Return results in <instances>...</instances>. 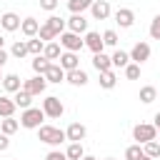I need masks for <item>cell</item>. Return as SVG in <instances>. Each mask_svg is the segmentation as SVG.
Returning a JSON list of instances; mask_svg holds the SVG:
<instances>
[{
  "label": "cell",
  "mask_w": 160,
  "mask_h": 160,
  "mask_svg": "<svg viewBox=\"0 0 160 160\" xmlns=\"http://www.w3.org/2000/svg\"><path fill=\"white\" fill-rule=\"evenodd\" d=\"M12 102H15V108H22V110H28L30 108V102H32V95L30 92H25L22 88L15 92V98H12Z\"/></svg>",
  "instance_id": "obj_21"
},
{
  "label": "cell",
  "mask_w": 160,
  "mask_h": 160,
  "mask_svg": "<svg viewBox=\"0 0 160 160\" xmlns=\"http://www.w3.org/2000/svg\"><path fill=\"white\" fill-rule=\"evenodd\" d=\"M60 45H62L68 52H78V50H82V48H85V40H82L80 35H75V32L65 30V32L60 35Z\"/></svg>",
  "instance_id": "obj_5"
},
{
  "label": "cell",
  "mask_w": 160,
  "mask_h": 160,
  "mask_svg": "<svg viewBox=\"0 0 160 160\" xmlns=\"http://www.w3.org/2000/svg\"><path fill=\"white\" fill-rule=\"evenodd\" d=\"M12 112H15V102H12V98L0 95V118H12Z\"/></svg>",
  "instance_id": "obj_24"
},
{
  "label": "cell",
  "mask_w": 160,
  "mask_h": 160,
  "mask_svg": "<svg viewBox=\"0 0 160 160\" xmlns=\"http://www.w3.org/2000/svg\"><path fill=\"white\" fill-rule=\"evenodd\" d=\"M110 62H112V68H125V65L130 62V55H128L125 50H115L112 58H110Z\"/></svg>",
  "instance_id": "obj_27"
},
{
  "label": "cell",
  "mask_w": 160,
  "mask_h": 160,
  "mask_svg": "<svg viewBox=\"0 0 160 160\" xmlns=\"http://www.w3.org/2000/svg\"><path fill=\"white\" fill-rule=\"evenodd\" d=\"M65 25H68V30H70V32H75V35H80V32H85V30H88V20H85L82 15H70Z\"/></svg>",
  "instance_id": "obj_13"
},
{
  "label": "cell",
  "mask_w": 160,
  "mask_h": 160,
  "mask_svg": "<svg viewBox=\"0 0 160 160\" xmlns=\"http://www.w3.org/2000/svg\"><path fill=\"white\" fill-rule=\"evenodd\" d=\"M142 158V145H130L128 150H125V160H140Z\"/></svg>",
  "instance_id": "obj_35"
},
{
  "label": "cell",
  "mask_w": 160,
  "mask_h": 160,
  "mask_svg": "<svg viewBox=\"0 0 160 160\" xmlns=\"http://www.w3.org/2000/svg\"><path fill=\"white\" fill-rule=\"evenodd\" d=\"M2 45H5V38H2V35H0V50H2Z\"/></svg>",
  "instance_id": "obj_44"
},
{
  "label": "cell",
  "mask_w": 160,
  "mask_h": 160,
  "mask_svg": "<svg viewBox=\"0 0 160 160\" xmlns=\"http://www.w3.org/2000/svg\"><path fill=\"white\" fill-rule=\"evenodd\" d=\"M2 78H5V75H2V72H0V82H2Z\"/></svg>",
  "instance_id": "obj_47"
},
{
  "label": "cell",
  "mask_w": 160,
  "mask_h": 160,
  "mask_svg": "<svg viewBox=\"0 0 160 160\" xmlns=\"http://www.w3.org/2000/svg\"><path fill=\"white\" fill-rule=\"evenodd\" d=\"M92 68L98 72H108V70H112V62L105 52H98V55H92Z\"/></svg>",
  "instance_id": "obj_18"
},
{
  "label": "cell",
  "mask_w": 160,
  "mask_h": 160,
  "mask_svg": "<svg viewBox=\"0 0 160 160\" xmlns=\"http://www.w3.org/2000/svg\"><path fill=\"white\" fill-rule=\"evenodd\" d=\"M150 38L152 40H160V15H155L152 22H150Z\"/></svg>",
  "instance_id": "obj_38"
},
{
  "label": "cell",
  "mask_w": 160,
  "mask_h": 160,
  "mask_svg": "<svg viewBox=\"0 0 160 160\" xmlns=\"http://www.w3.org/2000/svg\"><path fill=\"white\" fill-rule=\"evenodd\" d=\"M45 25H50L58 35H62V32H65V20H62V18H58V15H50V18L45 20Z\"/></svg>",
  "instance_id": "obj_31"
},
{
  "label": "cell",
  "mask_w": 160,
  "mask_h": 160,
  "mask_svg": "<svg viewBox=\"0 0 160 160\" xmlns=\"http://www.w3.org/2000/svg\"><path fill=\"white\" fill-rule=\"evenodd\" d=\"M20 15H15V12H5V15H0V28L2 30H8V32H15V30H20Z\"/></svg>",
  "instance_id": "obj_11"
},
{
  "label": "cell",
  "mask_w": 160,
  "mask_h": 160,
  "mask_svg": "<svg viewBox=\"0 0 160 160\" xmlns=\"http://www.w3.org/2000/svg\"><path fill=\"white\" fill-rule=\"evenodd\" d=\"M42 120H45V112H42L40 108H28V110H22V115H20V125L28 128V130H38V128L42 125Z\"/></svg>",
  "instance_id": "obj_2"
},
{
  "label": "cell",
  "mask_w": 160,
  "mask_h": 160,
  "mask_svg": "<svg viewBox=\"0 0 160 160\" xmlns=\"http://www.w3.org/2000/svg\"><path fill=\"white\" fill-rule=\"evenodd\" d=\"M50 68V60L48 58H42V55H35V60H32V70L38 72V75H45V70Z\"/></svg>",
  "instance_id": "obj_33"
},
{
  "label": "cell",
  "mask_w": 160,
  "mask_h": 160,
  "mask_svg": "<svg viewBox=\"0 0 160 160\" xmlns=\"http://www.w3.org/2000/svg\"><path fill=\"white\" fill-rule=\"evenodd\" d=\"M90 12H92L95 20H108V18H110V2H108V0H92Z\"/></svg>",
  "instance_id": "obj_8"
},
{
  "label": "cell",
  "mask_w": 160,
  "mask_h": 160,
  "mask_svg": "<svg viewBox=\"0 0 160 160\" xmlns=\"http://www.w3.org/2000/svg\"><path fill=\"white\" fill-rule=\"evenodd\" d=\"M85 48H90V50H92V55L102 52V48H105L102 35H100V32H88V35H85Z\"/></svg>",
  "instance_id": "obj_14"
},
{
  "label": "cell",
  "mask_w": 160,
  "mask_h": 160,
  "mask_svg": "<svg viewBox=\"0 0 160 160\" xmlns=\"http://www.w3.org/2000/svg\"><path fill=\"white\" fill-rule=\"evenodd\" d=\"M155 98H158V90H155L152 85H145V88H140V102L150 105V102H152Z\"/></svg>",
  "instance_id": "obj_30"
},
{
  "label": "cell",
  "mask_w": 160,
  "mask_h": 160,
  "mask_svg": "<svg viewBox=\"0 0 160 160\" xmlns=\"http://www.w3.org/2000/svg\"><path fill=\"white\" fill-rule=\"evenodd\" d=\"M18 128H20V122L12 120V118H2V120H0V132L8 135V138H10L12 132H18Z\"/></svg>",
  "instance_id": "obj_25"
},
{
  "label": "cell",
  "mask_w": 160,
  "mask_h": 160,
  "mask_svg": "<svg viewBox=\"0 0 160 160\" xmlns=\"http://www.w3.org/2000/svg\"><path fill=\"white\" fill-rule=\"evenodd\" d=\"M45 160H68V158H65V152H60V150H50V152L45 155Z\"/></svg>",
  "instance_id": "obj_40"
},
{
  "label": "cell",
  "mask_w": 160,
  "mask_h": 160,
  "mask_svg": "<svg viewBox=\"0 0 160 160\" xmlns=\"http://www.w3.org/2000/svg\"><path fill=\"white\" fill-rule=\"evenodd\" d=\"M152 120H155V122H152V125H155V130H160V112H155V118H152Z\"/></svg>",
  "instance_id": "obj_43"
},
{
  "label": "cell",
  "mask_w": 160,
  "mask_h": 160,
  "mask_svg": "<svg viewBox=\"0 0 160 160\" xmlns=\"http://www.w3.org/2000/svg\"><path fill=\"white\" fill-rule=\"evenodd\" d=\"M5 62H8V52H5V50H0V68H2Z\"/></svg>",
  "instance_id": "obj_42"
},
{
  "label": "cell",
  "mask_w": 160,
  "mask_h": 160,
  "mask_svg": "<svg viewBox=\"0 0 160 160\" xmlns=\"http://www.w3.org/2000/svg\"><path fill=\"white\" fill-rule=\"evenodd\" d=\"M105 160H115V158H105Z\"/></svg>",
  "instance_id": "obj_48"
},
{
  "label": "cell",
  "mask_w": 160,
  "mask_h": 160,
  "mask_svg": "<svg viewBox=\"0 0 160 160\" xmlns=\"http://www.w3.org/2000/svg\"><path fill=\"white\" fill-rule=\"evenodd\" d=\"M142 155H148V158L158 160V158H160V142H158V140H150V142H145V145H142Z\"/></svg>",
  "instance_id": "obj_28"
},
{
  "label": "cell",
  "mask_w": 160,
  "mask_h": 160,
  "mask_svg": "<svg viewBox=\"0 0 160 160\" xmlns=\"http://www.w3.org/2000/svg\"><path fill=\"white\" fill-rule=\"evenodd\" d=\"M132 138L138 140V145H145V142H150V140H158V130H155V125L140 122V125L132 128Z\"/></svg>",
  "instance_id": "obj_4"
},
{
  "label": "cell",
  "mask_w": 160,
  "mask_h": 160,
  "mask_svg": "<svg viewBox=\"0 0 160 160\" xmlns=\"http://www.w3.org/2000/svg\"><path fill=\"white\" fill-rule=\"evenodd\" d=\"M60 55H62V52H60V42H55V40H52V42H45L42 58H48V60L52 62V60H60Z\"/></svg>",
  "instance_id": "obj_20"
},
{
  "label": "cell",
  "mask_w": 160,
  "mask_h": 160,
  "mask_svg": "<svg viewBox=\"0 0 160 160\" xmlns=\"http://www.w3.org/2000/svg\"><path fill=\"white\" fill-rule=\"evenodd\" d=\"M82 160H98V158H92V155H85V158H82Z\"/></svg>",
  "instance_id": "obj_45"
},
{
  "label": "cell",
  "mask_w": 160,
  "mask_h": 160,
  "mask_svg": "<svg viewBox=\"0 0 160 160\" xmlns=\"http://www.w3.org/2000/svg\"><path fill=\"white\" fill-rule=\"evenodd\" d=\"M115 22H118L120 28H132L135 12H132L130 8H118V10H115Z\"/></svg>",
  "instance_id": "obj_10"
},
{
  "label": "cell",
  "mask_w": 160,
  "mask_h": 160,
  "mask_svg": "<svg viewBox=\"0 0 160 160\" xmlns=\"http://www.w3.org/2000/svg\"><path fill=\"white\" fill-rule=\"evenodd\" d=\"M90 5H92V0H68V8L72 15H82L85 10H90Z\"/></svg>",
  "instance_id": "obj_23"
},
{
  "label": "cell",
  "mask_w": 160,
  "mask_h": 160,
  "mask_svg": "<svg viewBox=\"0 0 160 160\" xmlns=\"http://www.w3.org/2000/svg\"><path fill=\"white\" fill-rule=\"evenodd\" d=\"M140 160H152V158H148V155H142V158H140Z\"/></svg>",
  "instance_id": "obj_46"
},
{
  "label": "cell",
  "mask_w": 160,
  "mask_h": 160,
  "mask_svg": "<svg viewBox=\"0 0 160 160\" xmlns=\"http://www.w3.org/2000/svg\"><path fill=\"white\" fill-rule=\"evenodd\" d=\"M40 8L48 10V12H52V10L58 8V0H40Z\"/></svg>",
  "instance_id": "obj_39"
},
{
  "label": "cell",
  "mask_w": 160,
  "mask_h": 160,
  "mask_svg": "<svg viewBox=\"0 0 160 160\" xmlns=\"http://www.w3.org/2000/svg\"><path fill=\"white\" fill-rule=\"evenodd\" d=\"M42 112H45V118H60L62 112H65V105H62V100L58 98V95H48L45 100H42V108H40Z\"/></svg>",
  "instance_id": "obj_3"
},
{
  "label": "cell",
  "mask_w": 160,
  "mask_h": 160,
  "mask_svg": "<svg viewBox=\"0 0 160 160\" xmlns=\"http://www.w3.org/2000/svg\"><path fill=\"white\" fill-rule=\"evenodd\" d=\"M158 142H160V140H158Z\"/></svg>",
  "instance_id": "obj_49"
},
{
  "label": "cell",
  "mask_w": 160,
  "mask_h": 160,
  "mask_svg": "<svg viewBox=\"0 0 160 160\" xmlns=\"http://www.w3.org/2000/svg\"><path fill=\"white\" fill-rule=\"evenodd\" d=\"M8 148H10V138H8V135H2V132H0V152H5V150H8Z\"/></svg>",
  "instance_id": "obj_41"
},
{
  "label": "cell",
  "mask_w": 160,
  "mask_h": 160,
  "mask_svg": "<svg viewBox=\"0 0 160 160\" xmlns=\"http://www.w3.org/2000/svg\"><path fill=\"white\" fill-rule=\"evenodd\" d=\"M125 78L128 80H138L140 78V65L138 62H128L125 65Z\"/></svg>",
  "instance_id": "obj_36"
},
{
  "label": "cell",
  "mask_w": 160,
  "mask_h": 160,
  "mask_svg": "<svg viewBox=\"0 0 160 160\" xmlns=\"http://www.w3.org/2000/svg\"><path fill=\"white\" fill-rule=\"evenodd\" d=\"M65 158H68V160H82V158H85L82 142H70L68 150H65Z\"/></svg>",
  "instance_id": "obj_22"
},
{
  "label": "cell",
  "mask_w": 160,
  "mask_h": 160,
  "mask_svg": "<svg viewBox=\"0 0 160 160\" xmlns=\"http://www.w3.org/2000/svg\"><path fill=\"white\" fill-rule=\"evenodd\" d=\"M102 42H105L108 48H115V45H118V32H115V30H105V32H102Z\"/></svg>",
  "instance_id": "obj_37"
},
{
  "label": "cell",
  "mask_w": 160,
  "mask_h": 160,
  "mask_svg": "<svg viewBox=\"0 0 160 160\" xmlns=\"http://www.w3.org/2000/svg\"><path fill=\"white\" fill-rule=\"evenodd\" d=\"M42 48H45V42L40 38H30L28 40V52L30 55H42Z\"/></svg>",
  "instance_id": "obj_34"
},
{
  "label": "cell",
  "mask_w": 160,
  "mask_h": 160,
  "mask_svg": "<svg viewBox=\"0 0 160 160\" xmlns=\"http://www.w3.org/2000/svg\"><path fill=\"white\" fill-rule=\"evenodd\" d=\"M85 135H88V130H85L82 122H70L68 130H65V138L70 142H80V140H85Z\"/></svg>",
  "instance_id": "obj_9"
},
{
  "label": "cell",
  "mask_w": 160,
  "mask_h": 160,
  "mask_svg": "<svg viewBox=\"0 0 160 160\" xmlns=\"http://www.w3.org/2000/svg\"><path fill=\"white\" fill-rule=\"evenodd\" d=\"M2 88H5V92H18V90L22 88V82H20V75H15V72L5 75V78H2Z\"/></svg>",
  "instance_id": "obj_19"
},
{
  "label": "cell",
  "mask_w": 160,
  "mask_h": 160,
  "mask_svg": "<svg viewBox=\"0 0 160 160\" xmlns=\"http://www.w3.org/2000/svg\"><path fill=\"white\" fill-rule=\"evenodd\" d=\"M45 80H48V82H62V80H65V70H62L58 62H50V68L45 70Z\"/></svg>",
  "instance_id": "obj_17"
},
{
  "label": "cell",
  "mask_w": 160,
  "mask_h": 160,
  "mask_svg": "<svg viewBox=\"0 0 160 160\" xmlns=\"http://www.w3.org/2000/svg\"><path fill=\"white\" fill-rule=\"evenodd\" d=\"M115 82H118V78H115V72H112V70H108V72H100V88H105V90H112V88H115Z\"/></svg>",
  "instance_id": "obj_29"
},
{
  "label": "cell",
  "mask_w": 160,
  "mask_h": 160,
  "mask_svg": "<svg viewBox=\"0 0 160 160\" xmlns=\"http://www.w3.org/2000/svg\"><path fill=\"white\" fill-rule=\"evenodd\" d=\"M45 88H48L45 75H35V78H30V80H25V82H22V90H25V92H30V95H42V92H45Z\"/></svg>",
  "instance_id": "obj_6"
},
{
  "label": "cell",
  "mask_w": 160,
  "mask_h": 160,
  "mask_svg": "<svg viewBox=\"0 0 160 160\" xmlns=\"http://www.w3.org/2000/svg\"><path fill=\"white\" fill-rule=\"evenodd\" d=\"M38 30H40V22H38L35 18H25V20L20 22V32H22L25 38H35Z\"/></svg>",
  "instance_id": "obj_16"
},
{
  "label": "cell",
  "mask_w": 160,
  "mask_h": 160,
  "mask_svg": "<svg viewBox=\"0 0 160 160\" xmlns=\"http://www.w3.org/2000/svg\"><path fill=\"white\" fill-rule=\"evenodd\" d=\"M128 55H130V62L142 65L145 60H150V45H148V42H135V45H132V50H130Z\"/></svg>",
  "instance_id": "obj_7"
},
{
  "label": "cell",
  "mask_w": 160,
  "mask_h": 160,
  "mask_svg": "<svg viewBox=\"0 0 160 160\" xmlns=\"http://www.w3.org/2000/svg\"><path fill=\"white\" fill-rule=\"evenodd\" d=\"M38 140H40V142H45V145L58 148V145H62L68 138H65V130H60V128H52V125H40V128H38Z\"/></svg>",
  "instance_id": "obj_1"
},
{
  "label": "cell",
  "mask_w": 160,
  "mask_h": 160,
  "mask_svg": "<svg viewBox=\"0 0 160 160\" xmlns=\"http://www.w3.org/2000/svg\"><path fill=\"white\" fill-rule=\"evenodd\" d=\"M65 80H68L70 85H78V88H82V85H88V80H90V78H88V72H85V70H80V68H78V70H70V72H65Z\"/></svg>",
  "instance_id": "obj_15"
},
{
  "label": "cell",
  "mask_w": 160,
  "mask_h": 160,
  "mask_svg": "<svg viewBox=\"0 0 160 160\" xmlns=\"http://www.w3.org/2000/svg\"><path fill=\"white\" fill-rule=\"evenodd\" d=\"M10 55H12V58H18V60H22L25 55H30V52H28V40H18V42H12Z\"/></svg>",
  "instance_id": "obj_26"
},
{
  "label": "cell",
  "mask_w": 160,
  "mask_h": 160,
  "mask_svg": "<svg viewBox=\"0 0 160 160\" xmlns=\"http://www.w3.org/2000/svg\"><path fill=\"white\" fill-rule=\"evenodd\" d=\"M38 38H40L42 42H52V40L58 38V32H55L50 25H40V30H38Z\"/></svg>",
  "instance_id": "obj_32"
},
{
  "label": "cell",
  "mask_w": 160,
  "mask_h": 160,
  "mask_svg": "<svg viewBox=\"0 0 160 160\" xmlns=\"http://www.w3.org/2000/svg\"><path fill=\"white\" fill-rule=\"evenodd\" d=\"M60 68L65 70V72H70V70H78L80 68V58H78V52H62L60 55Z\"/></svg>",
  "instance_id": "obj_12"
}]
</instances>
